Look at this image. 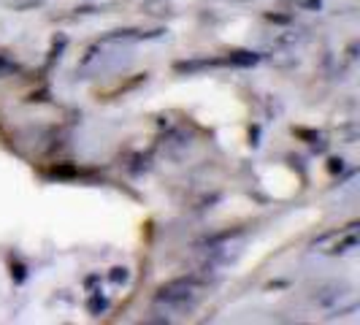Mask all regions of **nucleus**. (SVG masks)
Wrapping results in <instances>:
<instances>
[{
    "instance_id": "39448f33",
    "label": "nucleus",
    "mask_w": 360,
    "mask_h": 325,
    "mask_svg": "<svg viewBox=\"0 0 360 325\" xmlns=\"http://www.w3.org/2000/svg\"><path fill=\"white\" fill-rule=\"evenodd\" d=\"M125 279H127V269H114L111 282H125Z\"/></svg>"
},
{
    "instance_id": "7ed1b4c3",
    "label": "nucleus",
    "mask_w": 360,
    "mask_h": 325,
    "mask_svg": "<svg viewBox=\"0 0 360 325\" xmlns=\"http://www.w3.org/2000/svg\"><path fill=\"white\" fill-rule=\"evenodd\" d=\"M11 73H17V65L0 54V79H6V76H11Z\"/></svg>"
},
{
    "instance_id": "423d86ee",
    "label": "nucleus",
    "mask_w": 360,
    "mask_h": 325,
    "mask_svg": "<svg viewBox=\"0 0 360 325\" xmlns=\"http://www.w3.org/2000/svg\"><path fill=\"white\" fill-rule=\"evenodd\" d=\"M90 309H95V312H98V309H106V301H103V298H101V301L95 298V301L90 304Z\"/></svg>"
},
{
    "instance_id": "f257e3e1",
    "label": "nucleus",
    "mask_w": 360,
    "mask_h": 325,
    "mask_svg": "<svg viewBox=\"0 0 360 325\" xmlns=\"http://www.w3.org/2000/svg\"><path fill=\"white\" fill-rule=\"evenodd\" d=\"M198 298L195 293V285L190 279H174L168 285H162L155 295V301L162 304V307H171V309H184V307H193Z\"/></svg>"
},
{
    "instance_id": "f03ea898",
    "label": "nucleus",
    "mask_w": 360,
    "mask_h": 325,
    "mask_svg": "<svg viewBox=\"0 0 360 325\" xmlns=\"http://www.w3.org/2000/svg\"><path fill=\"white\" fill-rule=\"evenodd\" d=\"M228 63H231V65H255V63H257V54H252V52H233L231 57H228Z\"/></svg>"
},
{
    "instance_id": "20e7f679",
    "label": "nucleus",
    "mask_w": 360,
    "mask_h": 325,
    "mask_svg": "<svg viewBox=\"0 0 360 325\" xmlns=\"http://www.w3.org/2000/svg\"><path fill=\"white\" fill-rule=\"evenodd\" d=\"M298 6H304V8H311V11H320L323 8V3L320 0H295Z\"/></svg>"
}]
</instances>
